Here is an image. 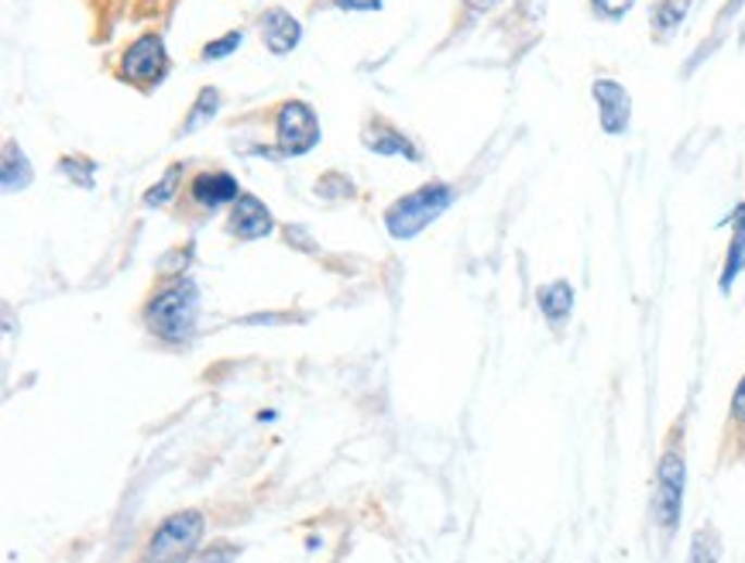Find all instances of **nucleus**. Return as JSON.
Returning <instances> with one entry per match:
<instances>
[{"label":"nucleus","mask_w":745,"mask_h":563,"mask_svg":"<svg viewBox=\"0 0 745 563\" xmlns=\"http://www.w3.org/2000/svg\"><path fill=\"white\" fill-rule=\"evenodd\" d=\"M196 316H200V289H196L189 278H183L151 299L145 323H148V330L162 337L165 343H183L196 330Z\"/></svg>","instance_id":"nucleus-1"},{"label":"nucleus","mask_w":745,"mask_h":563,"mask_svg":"<svg viewBox=\"0 0 745 563\" xmlns=\"http://www.w3.org/2000/svg\"><path fill=\"white\" fill-rule=\"evenodd\" d=\"M450 200H454L450 186H444V183L423 186V189L409 192V197H402L396 207H388L385 227H388L392 237H415L450 207Z\"/></svg>","instance_id":"nucleus-2"},{"label":"nucleus","mask_w":745,"mask_h":563,"mask_svg":"<svg viewBox=\"0 0 745 563\" xmlns=\"http://www.w3.org/2000/svg\"><path fill=\"white\" fill-rule=\"evenodd\" d=\"M200 536H203L200 512L196 509L175 512L156 529V536H151V543L145 550V563H183V556L193 553V547L200 543Z\"/></svg>","instance_id":"nucleus-3"},{"label":"nucleus","mask_w":745,"mask_h":563,"mask_svg":"<svg viewBox=\"0 0 745 563\" xmlns=\"http://www.w3.org/2000/svg\"><path fill=\"white\" fill-rule=\"evenodd\" d=\"M681 502H684V458L676 450H667L660 467H656V498L653 512L663 529H676L681 523Z\"/></svg>","instance_id":"nucleus-4"},{"label":"nucleus","mask_w":745,"mask_h":563,"mask_svg":"<svg viewBox=\"0 0 745 563\" xmlns=\"http://www.w3.org/2000/svg\"><path fill=\"white\" fill-rule=\"evenodd\" d=\"M275 132H278V148L282 155H306L316 141H320V121L306 103L293 100L278 111L275 121Z\"/></svg>","instance_id":"nucleus-5"},{"label":"nucleus","mask_w":745,"mask_h":563,"mask_svg":"<svg viewBox=\"0 0 745 563\" xmlns=\"http://www.w3.org/2000/svg\"><path fill=\"white\" fill-rule=\"evenodd\" d=\"M165 73H169V55H165V46H162L159 35H145L124 52L121 76L131 79L135 86H151V83H159Z\"/></svg>","instance_id":"nucleus-6"},{"label":"nucleus","mask_w":745,"mask_h":563,"mask_svg":"<svg viewBox=\"0 0 745 563\" xmlns=\"http://www.w3.org/2000/svg\"><path fill=\"white\" fill-rule=\"evenodd\" d=\"M595 103H598V114H601V127L608 135H622L629 127V114H632V103L629 93L616 79H598L595 83Z\"/></svg>","instance_id":"nucleus-7"},{"label":"nucleus","mask_w":745,"mask_h":563,"mask_svg":"<svg viewBox=\"0 0 745 563\" xmlns=\"http://www.w3.org/2000/svg\"><path fill=\"white\" fill-rule=\"evenodd\" d=\"M231 230L237 237H248V241L251 237H265L272 230V213L254 197H237L231 210Z\"/></svg>","instance_id":"nucleus-8"},{"label":"nucleus","mask_w":745,"mask_h":563,"mask_svg":"<svg viewBox=\"0 0 745 563\" xmlns=\"http://www.w3.org/2000/svg\"><path fill=\"white\" fill-rule=\"evenodd\" d=\"M261 38H265L269 52L286 55L296 49V41H299V21L286 11H269L265 17H261Z\"/></svg>","instance_id":"nucleus-9"},{"label":"nucleus","mask_w":745,"mask_h":563,"mask_svg":"<svg viewBox=\"0 0 745 563\" xmlns=\"http://www.w3.org/2000/svg\"><path fill=\"white\" fill-rule=\"evenodd\" d=\"M193 200L203 207H221L237 200V179L227 176V172H203L193 183Z\"/></svg>","instance_id":"nucleus-10"},{"label":"nucleus","mask_w":745,"mask_h":563,"mask_svg":"<svg viewBox=\"0 0 745 563\" xmlns=\"http://www.w3.org/2000/svg\"><path fill=\"white\" fill-rule=\"evenodd\" d=\"M539 310H543V316L546 320H554V323H560L567 313L574 310V289L567 286V282H550V286H543L539 289Z\"/></svg>","instance_id":"nucleus-11"},{"label":"nucleus","mask_w":745,"mask_h":563,"mask_svg":"<svg viewBox=\"0 0 745 563\" xmlns=\"http://www.w3.org/2000/svg\"><path fill=\"white\" fill-rule=\"evenodd\" d=\"M745 265V203L735 210V237H732V248H729V262H725V272H721V289H732L735 275L742 272Z\"/></svg>","instance_id":"nucleus-12"},{"label":"nucleus","mask_w":745,"mask_h":563,"mask_svg":"<svg viewBox=\"0 0 745 563\" xmlns=\"http://www.w3.org/2000/svg\"><path fill=\"white\" fill-rule=\"evenodd\" d=\"M32 183V165L25 159V151H21L14 141L4 145V189L14 192V189H25Z\"/></svg>","instance_id":"nucleus-13"},{"label":"nucleus","mask_w":745,"mask_h":563,"mask_svg":"<svg viewBox=\"0 0 745 563\" xmlns=\"http://www.w3.org/2000/svg\"><path fill=\"white\" fill-rule=\"evenodd\" d=\"M687 8H691V0H660V4L653 8V28L660 35L676 32V25L687 17Z\"/></svg>","instance_id":"nucleus-14"},{"label":"nucleus","mask_w":745,"mask_h":563,"mask_svg":"<svg viewBox=\"0 0 745 563\" xmlns=\"http://www.w3.org/2000/svg\"><path fill=\"white\" fill-rule=\"evenodd\" d=\"M216 107H221V93H216L213 90V86H210V90H203L200 93V100H196L193 103V111H189V121L183 124V135H193V132H200V127L216 114Z\"/></svg>","instance_id":"nucleus-15"},{"label":"nucleus","mask_w":745,"mask_h":563,"mask_svg":"<svg viewBox=\"0 0 745 563\" xmlns=\"http://www.w3.org/2000/svg\"><path fill=\"white\" fill-rule=\"evenodd\" d=\"M368 148L378 151V155H406V159H420V151H415L399 132H378L368 138Z\"/></svg>","instance_id":"nucleus-16"},{"label":"nucleus","mask_w":745,"mask_h":563,"mask_svg":"<svg viewBox=\"0 0 745 563\" xmlns=\"http://www.w3.org/2000/svg\"><path fill=\"white\" fill-rule=\"evenodd\" d=\"M179 172H183V165H169V172L162 176V183L148 189L145 203H148V207H159V203H165V200L172 197V192H175V186H179Z\"/></svg>","instance_id":"nucleus-17"},{"label":"nucleus","mask_w":745,"mask_h":563,"mask_svg":"<svg viewBox=\"0 0 745 563\" xmlns=\"http://www.w3.org/2000/svg\"><path fill=\"white\" fill-rule=\"evenodd\" d=\"M691 563H718V543L711 533H697L691 547Z\"/></svg>","instance_id":"nucleus-18"},{"label":"nucleus","mask_w":745,"mask_h":563,"mask_svg":"<svg viewBox=\"0 0 745 563\" xmlns=\"http://www.w3.org/2000/svg\"><path fill=\"white\" fill-rule=\"evenodd\" d=\"M237 46H240V32H227L224 38H216V41H210V46H203V59H224Z\"/></svg>","instance_id":"nucleus-19"},{"label":"nucleus","mask_w":745,"mask_h":563,"mask_svg":"<svg viewBox=\"0 0 745 563\" xmlns=\"http://www.w3.org/2000/svg\"><path fill=\"white\" fill-rule=\"evenodd\" d=\"M234 556H237V550H234L231 543H216V547H210V550H203V553L189 556L186 563H231Z\"/></svg>","instance_id":"nucleus-20"},{"label":"nucleus","mask_w":745,"mask_h":563,"mask_svg":"<svg viewBox=\"0 0 745 563\" xmlns=\"http://www.w3.org/2000/svg\"><path fill=\"white\" fill-rule=\"evenodd\" d=\"M62 165H65V168H76V172H70V179L76 176L83 186H94V176H90V172H94V162H73V159H65Z\"/></svg>","instance_id":"nucleus-21"},{"label":"nucleus","mask_w":745,"mask_h":563,"mask_svg":"<svg viewBox=\"0 0 745 563\" xmlns=\"http://www.w3.org/2000/svg\"><path fill=\"white\" fill-rule=\"evenodd\" d=\"M595 8L601 14H608V17H619V14H625L632 8V0H595Z\"/></svg>","instance_id":"nucleus-22"},{"label":"nucleus","mask_w":745,"mask_h":563,"mask_svg":"<svg viewBox=\"0 0 745 563\" xmlns=\"http://www.w3.org/2000/svg\"><path fill=\"white\" fill-rule=\"evenodd\" d=\"M732 416L745 423V375H742V381H738V388H735V396H732Z\"/></svg>","instance_id":"nucleus-23"},{"label":"nucleus","mask_w":745,"mask_h":563,"mask_svg":"<svg viewBox=\"0 0 745 563\" xmlns=\"http://www.w3.org/2000/svg\"><path fill=\"white\" fill-rule=\"evenodd\" d=\"M337 8H344V11H375V8H382V0H337Z\"/></svg>","instance_id":"nucleus-24"},{"label":"nucleus","mask_w":745,"mask_h":563,"mask_svg":"<svg viewBox=\"0 0 745 563\" xmlns=\"http://www.w3.org/2000/svg\"><path fill=\"white\" fill-rule=\"evenodd\" d=\"M495 4H498V0H468L471 11H492Z\"/></svg>","instance_id":"nucleus-25"},{"label":"nucleus","mask_w":745,"mask_h":563,"mask_svg":"<svg viewBox=\"0 0 745 563\" xmlns=\"http://www.w3.org/2000/svg\"><path fill=\"white\" fill-rule=\"evenodd\" d=\"M738 8H742V0H729V11H725V17H729V14H735Z\"/></svg>","instance_id":"nucleus-26"}]
</instances>
